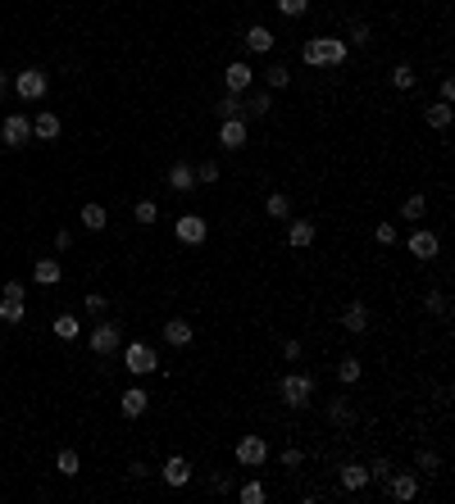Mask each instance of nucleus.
<instances>
[{
  "mask_svg": "<svg viewBox=\"0 0 455 504\" xmlns=\"http://www.w3.org/2000/svg\"><path fill=\"white\" fill-rule=\"evenodd\" d=\"M86 341H91V350L101 354V359H105V354H114V350H119V341H123V336H119V323L91 327V336H86Z\"/></svg>",
  "mask_w": 455,
  "mask_h": 504,
  "instance_id": "obj_10",
  "label": "nucleus"
},
{
  "mask_svg": "<svg viewBox=\"0 0 455 504\" xmlns=\"http://www.w3.org/2000/svg\"><path fill=\"white\" fill-rule=\"evenodd\" d=\"M369 486V463H346L342 468V491H364Z\"/></svg>",
  "mask_w": 455,
  "mask_h": 504,
  "instance_id": "obj_24",
  "label": "nucleus"
},
{
  "mask_svg": "<svg viewBox=\"0 0 455 504\" xmlns=\"http://www.w3.org/2000/svg\"><path fill=\"white\" fill-rule=\"evenodd\" d=\"M437 250H442L437 232H428V227H414L410 232V255L414 259H437Z\"/></svg>",
  "mask_w": 455,
  "mask_h": 504,
  "instance_id": "obj_12",
  "label": "nucleus"
},
{
  "mask_svg": "<svg viewBox=\"0 0 455 504\" xmlns=\"http://www.w3.org/2000/svg\"><path fill=\"white\" fill-rule=\"evenodd\" d=\"M228 491H232V477H228V472H219V477H214V496H228Z\"/></svg>",
  "mask_w": 455,
  "mask_h": 504,
  "instance_id": "obj_50",
  "label": "nucleus"
},
{
  "mask_svg": "<svg viewBox=\"0 0 455 504\" xmlns=\"http://www.w3.org/2000/svg\"><path fill=\"white\" fill-rule=\"evenodd\" d=\"M132 214H137V223H146V227H150V223L160 218V205H155V200H137V209H132Z\"/></svg>",
  "mask_w": 455,
  "mask_h": 504,
  "instance_id": "obj_42",
  "label": "nucleus"
},
{
  "mask_svg": "<svg viewBox=\"0 0 455 504\" xmlns=\"http://www.w3.org/2000/svg\"><path fill=\"white\" fill-rule=\"evenodd\" d=\"M392 459H373L369 463V482H373V486H383V496H387V482H392Z\"/></svg>",
  "mask_w": 455,
  "mask_h": 504,
  "instance_id": "obj_34",
  "label": "nucleus"
},
{
  "mask_svg": "<svg viewBox=\"0 0 455 504\" xmlns=\"http://www.w3.org/2000/svg\"><path fill=\"white\" fill-rule=\"evenodd\" d=\"M23 318H27L23 300H14V296H0V323H23Z\"/></svg>",
  "mask_w": 455,
  "mask_h": 504,
  "instance_id": "obj_29",
  "label": "nucleus"
},
{
  "mask_svg": "<svg viewBox=\"0 0 455 504\" xmlns=\"http://www.w3.org/2000/svg\"><path fill=\"white\" fill-rule=\"evenodd\" d=\"M342 41H346V46H351V41H355V46H369V41H373V32H369V23H364V18H355V23H351V32H346V37H342Z\"/></svg>",
  "mask_w": 455,
  "mask_h": 504,
  "instance_id": "obj_38",
  "label": "nucleus"
},
{
  "mask_svg": "<svg viewBox=\"0 0 455 504\" xmlns=\"http://www.w3.org/2000/svg\"><path fill=\"white\" fill-rule=\"evenodd\" d=\"M423 214H428V196H410L401 205V218L405 223H423Z\"/></svg>",
  "mask_w": 455,
  "mask_h": 504,
  "instance_id": "obj_33",
  "label": "nucleus"
},
{
  "mask_svg": "<svg viewBox=\"0 0 455 504\" xmlns=\"http://www.w3.org/2000/svg\"><path fill=\"white\" fill-rule=\"evenodd\" d=\"M214 114H219V119H246V95L224 91V95H219V105H214Z\"/></svg>",
  "mask_w": 455,
  "mask_h": 504,
  "instance_id": "obj_21",
  "label": "nucleus"
},
{
  "mask_svg": "<svg viewBox=\"0 0 455 504\" xmlns=\"http://www.w3.org/2000/svg\"><path fill=\"white\" fill-rule=\"evenodd\" d=\"M451 119H455V114H451V105H447V100H437V105H428V110H423V123H428L432 132H447V128H451Z\"/></svg>",
  "mask_w": 455,
  "mask_h": 504,
  "instance_id": "obj_25",
  "label": "nucleus"
},
{
  "mask_svg": "<svg viewBox=\"0 0 455 504\" xmlns=\"http://www.w3.org/2000/svg\"><path fill=\"white\" fill-rule=\"evenodd\" d=\"M169 191H178V196L196 191V168H191V164H173L169 168Z\"/></svg>",
  "mask_w": 455,
  "mask_h": 504,
  "instance_id": "obj_18",
  "label": "nucleus"
},
{
  "mask_svg": "<svg viewBox=\"0 0 455 504\" xmlns=\"http://www.w3.org/2000/svg\"><path fill=\"white\" fill-rule=\"evenodd\" d=\"M314 237H319V227L309 218H292V223H287V246H292V250H309V246H314Z\"/></svg>",
  "mask_w": 455,
  "mask_h": 504,
  "instance_id": "obj_13",
  "label": "nucleus"
},
{
  "mask_svg": "<svg viewBox=\"0 0 455 504\" xmlns=\"http://www.w3.org/2000/svg\"><path fill=\"white\" fill-rule=\"evenodd\" d=\"M274 5H278V14H283V18H301L305 9H309V0H274Z\"/></svg>",
  "mask_w": 455,
  "mask_h": 504,
  "instance_id": "obj_40",
  "label": "nucleus"
},
{
  "mask_svg": "<svg viewBox=\"0 0 455 504\" xmlns=\"http://www.w3.org/2000/svg\"><path fill=\"white\" fill-rule=\"evenodd\" d=\"M264 86H269V91H287V86H292V73H287V64H274V69H264Z\"/></svg>",
  "mask_w": 455,
  "mask_h": 504,
  "instance_id": "obj_31",
  "label": "nucleus"
},
{
  "mask_svg": "<svg viewBox=\"0 0 455 504\" xmlns=\"http://www.w3.org/2000/svg\"><path fill=\"white\" fill-rule=\"evenodd\" d=\"M32 137L37 141H55V137H60V114H51V110L37 114V119H32Z\"/></svg>",
  "mask_w": 455,
  "mask_h": 504,
  "instance_id": "obj_22",
  "label": "nucleus"
},
{
  "mask_svg": "<svg viewBox=\"0 0 455 504\" xmlns=\"http://www.w3.org/2000/svg\"><path fill=\"white\" fill-rule=\"evenodd\" d=\"M269 110H274V91H269V86L246 95V114H250V119H269Z\"/></svg>",
  "mask_w": 455,
  "mask_h": 504,
  "instance_id": "obj_26",
  "label": "nucleus"
},
{
  "mask_svg": "<svg viewBox=\"0 0 455 504\" xmlns=\"http://www.w3.org/2000/svg\"><path fill=\"white\" fill-rule=\"evenodd\" d=\"M119 409H123V418H141V413L150 409V395L141 391V386H128V391L119 395Z\"/></svg>",
  "mask_w": 455,
  "mask_h": 504,
  "instance_id": "obj_17",
  "label": "nucleus"
},
{
  "mask_svg": "<svg viewBox=\"0 0 455 504\" xmlns=\"http://www.w3.org/2000/svg\"><path fill=\"white\" fill-rule=\"evenodd\" d=\"M442 100H447V105L455 100V82H451V77H442Z\"/></svg>",
  "mask_w": 455,
  "mask_h": 504,
  "instance_id": "obj_51",
  "label": "nucleus"
},
{
  "mask_svg": "<svg viewBox=\"0 0 455 504\" xmlns=\"http://www.w3.org/2000/svg\"><path fill=\"white\" fill-rule=\"evenodd\" d=\"M392 86H396V91H414V69H410V64H396V69H392Z\"/></svg>",
  "mask_w": 455,
  "mask_h": 504,
  "instance_id": "obj_39",
  "label": "nucleus"
},
{
  "mask_svg": "<svg viewBox=\"0 0 455 504\" xmlns=\"http://www.w3.org/2000/svg\"><path fill=\"white\" fill-rule=\"evenodd\" d=\"M82 305H86V314H96V318H101L105 309H110V300H105V291H86V300H82Z\"/></svg>",
  "mask_w": 455,
  "mask_h": 504,
  "instance_id": "obj_41",
  "label": "nucleus"
},
{
  "mask_svg": "<svg viewBox=\"0 0 455 504\" xmlns=\"http://www.w3.org/2000/svg\"><path fill=\"white\" fill-rule=\"evenodd\" d=\"M301 463H305L301 445H283V468H301Z\"/></svg>",
  "mask_w": 455,
  "mask_h": 504,
  "instance_id": "obj_43",
  "label": "nucleus"
},
{
  "mask_svg": "<svg viewBox=\"0 0 455 504\" xmlns=\"http://www.w3.org/2000/svg\"><path fill=\"white\" fill-rule=\"evenodd\" d=\"M342 327H346L351 336L369 332V305H364V300H351V305L342 309Z\"/></svg>",
  "mask_w": 455,
  "mask_h": 504,
  "instance_id": "obj_15",
  "label": "nucleus"
},
{
  "mask_svg": "<svg viewBox=\"0 0 455 504\" xmlns=\"http://www.w3.org/2000/svg\"><path fill=\"white\" fill-rule=\"evenodd\" d=\"M232 454H237V463H241V468H259V463L269 459V441H264V436H241Z\"/></svg>",
  "mask_w": 455,
  "mask_h": 504,
  "instance_id": "obj_6",
  "label": "nucleus"
},
{
  "mask_svg": "<svg viewBox=\"0 0 455 504\" xmlns=\"http://www.w3.org/2000/svg\"><path fill=\"white\" fill-rule=\"evenodd\" d=\"M355 418H360V409H355V400H346V395H337V400H328V423H333V427H355Z\"/></svg>",
  "mask_w": 455,
  "mask_h": 504,
  "instance_id": "obj_16",
  "label": "nucleus"
},
{
  "mask_svg": "<svg viewBox=\"0 0 455 504\" xmlns=\"http://www.w3.org/2000/svg\"><path fill=\"white\" fill-rule=\"evenodd\" d=\"M423 314L451 318V296H442V291H428V296H423Z\"/></svg>",
  "mask_w": 455,
  "mask_h": 504,
  "instance_id": "obj_28",
  "label": "nucleus"
},
{
  "mask_svg": "<svg viewBox=\"0 0 455 504\" xmlns=\"http://www.w3.org/2000/svg\"><path fill=\"white\" fill-rule=\"evenodd\" d=\"M264 209H269V218H287V214H292V200H287L283 191H274V196L264 200Z\"/></svg>",
  "mask_w": 455,
  "mask_h": 504,
  "instance_id": "obj_37",
  "label": "nucleus"
},
{
  "mask_svg": "<svg viewBox=\"0 0 455 504\" xmlns=\"http://www.w3.org/2000/svg\"><path fill=\"white\" fill-rule=\"evenodd\" d=\"M32 277H37V286H55V282L64 277L60 259H37V264H32Z\"/></svg>",
  "mask_w": 455,
  "mask_h": 504,
  "instance_id": "obj_23",
  "label": "nucleus"
},
{
  "mask_svg": "<svg viewBox=\"0 0 455 504\" xmlns=\"http://www.w3.org/2000/svg\"><path fill=\"white\" fill-rule=\"evenodd\" d=\"M283 359H301V341H296V336H287V341H283Z\"/></svg>",
  "mask_w": 455,
  "mask_h": 504,
  "instance_id": "obj_48",
  "label": "nucleus"
},
{
  "mask_svg": "<svg viewBox=\"0 0 455 504\" xmlns=\"http://www.w3.org/2000/svg\"><path fill=\"white\" fill-rule=\"evenodd\" d=\"M414 496H419V477H414V472H392V482H387V500L410 504Z\"/></svg>",
  "mask_w": 455,
  "mask_h": 504,
  "instance_id": "obj_11",
  "label": "nucleus"
},
{
  "mask_svg": "<svg viewBox=\"0 0 455 504\" xmlns=\"http://www.w3.org/2000/svg\"><path fill=\"white\" fill-rule=\"evenodd\" d=\"M55 336H60V341H77V332H82V323H77L73 314H60L55 318V327H51Z\"/></svg>",
  "mask_w": 455,
  "mask_h": 504,
  "instance_id": "obj_30",
  "label": "nucleus"
},
{
  "mask_svg": "<svg viewBox=\"0 0 455 504\" xmlns=\"http://www.w3.org/2000/svg\"><path fill=\"white\" fill-rule=\"evenodd\" d=\"M360 373H364V364L355 359V354L337 364V382H342V386H355V382H360Z\"/></svg>",
  "mask_w": 455,
  "mask_h": 504,
  "instance_id": "obj_32",
  "label": "nucleus"
},
{
  "mask_svg": "<svg viewBox=\"0 0 455 504\" xmlns=\"http://www.w3.org/2000/svg\"><path fill=\"white\" fill-rule=\"evenodd\" d=\"M160 477H164V486H187L191 482V459L187 454H169V459H164V468H160Z\"/></svg>",
  "mask_w": 455,
  "mask_h": 504,
  "instance_id": "obj_7",
  "label": "nucleus"
},
{
  "mask_svg": "<svg viewBox=\"0 0 455 504\" xmlns=\"http://www.w3.org/2000/svg\"><path fill=\"white\" fill-rule=\"evenodd\" d=\"M173 237H178L182 246H200V241L210 237V218H200V214H182L178 223H173Z\"/></svg>",
  "mask_w": 455,
  "mask_h": 504,
  "instance_id": "obj_5",
  "label": "nucleus"
},
{
  "mask_svg": "<svg viewBox=\"0 0 455 504\" xmlns=\"http://www.w3.org/2000/svg\"><path fill=\"white\" fill-rule=\"evenodd\" d=\"M14 91L23 95V100H41V95L51 91V77L41 69H23V73H14Z\"/></svg>",
  "mask_w": 455,
  "mask_h": 504,
  "instance_id": "obj_4",
  "label": "nucleus"
},
{
  "mask_svg": "<svg viewBox=\"0 0 455 504\" xmlns=\"http://www.w3.org/2000/svg\"><path fill=\"white\" fill-rule=\"evenodd\" d=\"M27 137H32V123H27L23 114H9V119L0 123V141H5L9 150H18V145H27Z\"/></svg>",
  "mask_w": 455,
  "mask_h": 504,
  "instance_id": "obj_9",
  "label": "nucleus"
},
{
  "mask_svg": "<svg viewBox=\"0 0 455 504\" xmlns=\"http://www.w3.org/2000/svg\"><path fill=\"white\" fill-rule=\"evenodd\" d=\"M196 182H219V164H214V159L196 164Z\"/></svg>",
  "mask_w": 455,
  "mask_h": 504,
  "instance_id": "obj_44",
  "label": "nucleus"
},
{
  "mask_svg": "<svg viewBox=\"0 0 455 504\" xmlns=\"http://www.w3.org/2000/svg\"><path fill=\"white\" fill-rule=\"evenodd\" d=\"M419 468H423V472H437V468H442V459H437L432 450H419Z\"/></svg>",
  "mask_w": 455,
  "mask_h": 504,
  "instance_id": "obj_47",
  "label": "nucleus"
},
{
  "mask_svg": "<svg viewBox=\"0 0 455 504\" xmlns=\"http://www.w3.org/2000/svg\"><path fill=\"white\" fill-rule=\"evenodd\" d=\"M274 41H278V37L269 32L264 23H250V27H246V51H255V55H269V51H274Z\"/></svg>",
  "mask_w": 455,
  "mask_h": 504,
  "instance_id": "obj_20",
  "label": "nucleus"
},
{
  "mask_svg": "<svg viewBox=\"0 0 455 504\" xmlns=\"http://www.w3.org/2000/svg\"><path fill=\"white\" fill-rule=\"evenodd\" d=\"M0 296H14V300H23V296H27V286L18 282V277H9V282L0 286Z\"/></svg>",
  "mask_w": 455,
  "mask_h": 504,
  "instance_id": "obj_46",
  "label": "nucleus"
},
{
  "mask_svg": "<svg viewBox=\"0 0 455 504\" xmlns=\"http://www.w3.org/2000/svg\"><path fill=\"white\" fill-rule=\"evenodd\" d=\"M237 496H241V504H264V500H269V491H264V482H241Z\"/></svg>",
  "mask_w": 455,
  "mask_h": 504,
  "instance_id": "obj_35",
  "label": "nucleus"
},
{
  "mask_svg": "<svg viewBox=\"0 0 455 504\" xmlns=\"http://www.w3.org/2000/svg\"><path fill=\"white\" fill-rule=\"evenodd\" d=\"M69 246H73V232L60 227V232H55V250H69Z\"/></svg>",
  "mask_w": 455,
  "mask_h": 504,
  "instance_id": "obj_49",
  "label": "nucleus"
},
{
  "mask_svg": "<svg viewBox=\"0 0 455 504\" xmlns=\"http://www.w3.org/2000/svg\"><path fill=\"white\" fill-rule=\"evenodd\" d=\"M219 145L224 150H241L246 145V119H219Z\"/></svg>",
  "mask_w": 455,
  "mask_h": 504,
  "instance_id": "obj_14",
  "label": "nucleus"
},
{
  "mask_svg": "<svg viewBox=\"0 0 455 504\" xmlns=\"http://www.w3.org/2000/svg\"><path fill=\"white\" fill-rule=\"evenodd\" d=\"M346 51H351V46H346L342 37H309V41L301 46V60L309 64V69H342Z\"/></svg>",
  "mask_w": 455,
  "mask_h": 504,
  "instance_id": "obj_1",
  "label": "nucleus"
},
{
  "mask_svg": "<svg viewBox=\"0 0 455 504\" xmlns=\"http://www.w3.org/2000/svg\"><path fill=\"white\" fill-rule=\"evenodd\" d=\"M278 395H283V404H292V409H305V404L314 400V377L309 373H287L283 382H278Z\"/></svg>",
  "mask_w": 455,
  "mask_h": 504,
  "instance_id": "obj_2",
  "label": "nucleus"
},
{
  "mask_svg": "<svg viewBox=\"0 0 455 504\" xmlns=\"http://www.w3.org/2000/svg\"><path fill=\"white\" fill-rule=\"evenodd\" d=\"M164 341L182 350V345H191V341H196V327H191V323H182V318H169V323H164Z\"/></svg>",
  "mask_w": 455,
  "mask_h": 504,
  "instance_id": "obj_19",
  "label": "nucleus"
},
{
  "mask_svg": "<svg viewBox=\"0 0 455 504\" xmlns=\"http://www.w3.org/2000/svg\"><path fill=\"white\" fill-rule=\"evenodd\" d=\"M373 237H378V246H396V223H378Z\"/></svg>",
  "mask_w": 455,
  "mask_h": 504,
  "instance_id": "obj_45",
  "label": "nucleus"
},
{
  "mask_svg": "<svg viewBox=\"0 0 455 504\" xmlns=\"http://www.w3.org/2000/svg\"><path fill=\"white\" fill-rule=\"evenodd\" d=\"M9 91H14V77H9V73H0V95H9Z\"/></svg>",
  "mask_w": 455,
  "mask_h": 504,
  "instance_id": "obj_52",
  "label": "nucleus"
},
{
  "mask_svg": "<svg viewBox=\"0 0 455 504\" xmlns=\"http://www.w3.org/2000/svg\"><path fill=\"white\" fill-rule=\"evenodd\" d=\"M77 218H82V227H86V232H101L105 223H110L105 205H96V200H91V205H82V214H77Z\"/></svg>",
  "mask_w": 455,
  "mask_h": 504,
  "instance_id": "obj_27",
  "label": "nucleus"
},
{
  "mask_svg": "<svg viewBox=\"0 0 455 504\" xmlns=\"http://www.w3.org/2000/svg\"><path fill=\"white\" fill-rule=\"evenodd\" d=\"M224 86H228V91H237V95H246L250 86H255V69H250L246 60H232L228 69H224Z\"/></svg>",
  "mask_w": 455,
  "mask_h": 504,
  "instance_id": "obj_8",
  "label": "nucleus"
},
{
  "mask_svg": "<svg viewBox=\"0 0 455 504\" xmlns=\"http://www.w3.org/2000/svg\"><path fill=\"white\" fill-rule=\"evenodd\" d=\"M55 468H60L64 477H77V468H82V459H77V450H60V454H55Z\"/></svg>",
  "mask_w": 455,
  "mask_h": 504,
  "instance_id": "obj_36",
  "label": "nucleus"
},
{
  "mask_svg": "<svg viewBox=\"0 0 455 504\" xmlns=\"http://www.w3.org/2000/svg\"><path fill=\"white\" fill-rule=\"evenodd\" d=\"M123 368H128L132 377H146V373L160 368V354H155V345H146V341H132L128 350H123Z\"/></svg>",
  "mask_w": 455,
  "mask_h": 504,
  "instance_id": "obj_3",
  "label": "nucleus"
}]
</instances>
